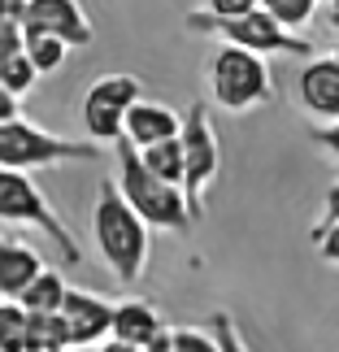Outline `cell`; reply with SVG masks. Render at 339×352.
Masks as SVG:
<instances>
[{
	"label": "cell",
	"instance_id": "obj_1",
	"mask_svg": "<svg viewBox=\"0 0 339 352\" xmlns=\"http://www.w3.org/2000/svg\"><path fill=\"white\" fill-rule=\"evenodd\" d=\"M148 231H153V226H148L140 213H135L131 200L122 196L118 179H105L100 196H96V213H91V235H96L100 261L113 270V278L122 287H131V283L144 274L148 252H153Z\"/></svg>",
	"mask_w": 339,
	"mask_h": 352
},
{
	"label": "cell",
	"instance_id": "obj_2",
	"mask_svg": "<svg viewBox=\"0 0 339 352\" xmlns=\"http://www.w3.org/2000/svg\"><path fill=\"white\" fill-rule=\"evenodd\" d=\"M118 187H122V196L135 205V213H140L148 226H157V231L183 235L187 226H192L183 187H174V183L161 179V174L148 170L140 148H135L131 140H118Z\"/></svg>",
	"mask_w": 339,
	"mask_h": 352
},
{
	"label": "cell",
	"instance_id": "obj_3",
	"mask_svg": "<svg viewBox=\"0 0 339 352\" xmlns=\"http://www.w3.org/2000/svg\"><path fill=\"white\" fill-rule=\"evenodd\" d=\"M187 31H200V35H218L222 44H235V48H248V52H261V57H314L309 44L300 35H292L278 18L256 5L248 13H235V18H213V13L196 9L183 18Z\"/></svg>",
	"mask_w": 339,
	"mask_h": 352
},
{
	"label": "cell",
	"instance_id": "obj_4",
	"mask_svg": "<svg viewBox=\"0 0 339 352\" xmlns=\"http://www.w3.org/2000/svg\"><path fill=\"white\" fill-rule=\"evenodd\" d=\"M209 87H213V100L230 113L256 109V104L278 96V83H274V74H270L265 57L261 52H248V48H235V44H222L213 52Z\"/></svg>",
	"mask_w": 339,
	"mask_h": 352
},
{
	"label": "cell",
	"instance_id": "obj_5",
	"mask_svg": "<svg viewBox=\"0 0 339 352\" xmlns=\"http://www.w3.org/2000/svg\"><path fill=\"white\" fill-rule=\"evenodd\" d=\"M100 144L91 140H65V135H52L44 126L26 118H9L0 122V166L9 170H44V166H65V161H96Z\"/></svg>",
	"mask_w": 339,
	"mask_h": 352
},
{
	"label": "cell",
	"instance_id": "obj_6",
	"mask_svg": "<svg viewBox=\"0 0 339 352\" xmlns=\"http://www.w3.org/2000/svg\"><path fill=\"white\" fill-rule=\"evenodd\" d=\"M0 222L35 226V231H44V235L65 252V261H70V265L83 261V252H78V243H74V235H70V226L57 218V209L48 205V196L35 187V179H31L26 170H9V166H0Z\"/></svg>",
	"mask_w": 339,
	"mask_h": 352
},
{
	"label": "cell",
	"instance_id": "obj_7",
	"mask_svg": "<svg viewBox=\"0 0 339 352\" xmlns=\"http://www.w3.org/2000/svg\"><path fill=\"white\" fill-rule=\"evenodd\" d=\"M218 166H222L218 131H213V122H209L205 100H192V109L183 113V196H187L192 222L205 218L209 183L218 179Z\"/></svg>",
	"mask_w": 339,
	"mask_h": 352
},
{
	"label": "cell",
	"instance_id": "obj_8",
	"mask_svg": "<svg viewBox=\"0 0 339 352\" xmlns=\"http://www.w3.org/2000/svg\"><path fill=\"white\" fill-rule=\"evenodd\" d=\"M22 31L61 35L70 48H87L91 35H96L78 0H26L22 5Z\"/></svg>",
	"mask_w": 339,
	"mask_h": 352
},
{
	"label": "cell",
	"instance_id": "obj_9",
	"mask_svg": "<svg viewBox=\"0 0 339 352\" xmlns=\"http://www.w3.org/2000/svg\"><path fill=\"white\" fill-rule=\"evenodd\" d=\"M61 322H65V340H70V348L100 344V340H109V327H113V305H109V300H100V296H91V292L65 287V300H61Z\"/></svg>",
	"mask_w": 339,
	"mask_h": 352
},
{
	"label": "cell",
	"instance_id": "obj_10",
	"mask_svg": "<svg viewBox=\"0 0 339 352\" xmlns=\"http://www.w3.org/2000/svg\"><path fill=\"white\" fill-rule=\"evenodd\" d=\"M305 113H314L322 122L339 118V57H309L300 78H296Z\"/></svg>",
	"mask_w": 339,
	"mask_h": 352
},
{
	"label": "cell",
	"instance_id": "obj_11",
	"mask_svg": "<svg viewBox=\"0 0 339 352\" xmlns=\"http://www.w3.org/2000/svg\"><path fill=\"white\" fill-rule=\"evenodd\" d=\"M183 131V118L170 109V104H161V100H135L131 109H127V122H122V140H131L135 148H148V144H157V140H170V135H179Z\"/></svg>",
	"mask_w": 339,
	"mask_h": 352
},
{
	"label": "cell",
	"instance_id": "obj_12",
	"mask_svg": "<svg viewBox=\"0 0 339 352\" xmlns=\"http://www.w3.org/2000/svg\"><path fill=\"white\" fill-rule=\"evenodd\" d=\"M39 270H44V261H39V252L31 243L0 235V300H18Z\"/></svg>",
	"mask_w": 339,
	"mask_h": 352
},
{
	"label": "cell",
	"instance_id": "obj_13",
	"mask_svg": "<svg viewBox=\"0 0 339 352\" xmlns=\"http://www.w3.org/2000/svg\"><path fill=\"white\" fill-rule=\"evenodd\" d=\"M161 327H166V322H161V314H157V305H153V300L127 296V300H118V305H113V327H109L113 340H127V344H140V348H144Z\"/></svg>",
	"mask_w": 339,
	"mask_h": 352
},
{
	"label": "cell",
	"instance_id": "obj_14",
	"mask_svg": "<svg viewBox=\"0 0 339 352\" xmlns=\"http://www.w3.org/2000/svg\"><path fill=\"white\" fill-rule=\"evenodd\" d=\"M61 300H65V278L57 270H39V274L26 283V292L18 296V305L26 314H61Z\"/></svg>",
	"mask_w": 339,
	"mask_h": 352
},
{
	"label": "cell",
	"instance_id": "obj_15",
	"mask_svg": "<svg viewBox=\"0 0 339 352\" xmlns=\"http://www.w3.org/2000/svg\"><path fill=\"white\" fill-rule=\"evenodd\" d=\"M140 157L153 174H161V179L174 183V187H183V131L170 135V140H157V144L140 148Z\"/></svg>",
	"mask_w": 339,
	"mask_h": 352
},
{
	"label": "cell",
	"instance_id": "obj_16",
	"mask_svg": "<svg viewBox=\"0 0 339 352\" xmlns=\"http://www.w3.org/2000/svg\"><path fill=\"white\" fill-rule=\"evenodd\" d=\"M26 57H31V65L39 74H57L61 61L70 57V44H65L61 35H48V31H26Z\"/></svg>",
	"mask_w": 339,
	"mask_h": 352
},
{
	"label": "cell",
	"instance_id": "obj_17",
	"mask_svg": "<svg viewBox=\"0 0 339 352\" xmlns=\"http://www.w3.org/2000/svg\"><path fill=\"white\" fill-rule=\"evenodd\" d=\"M0 83H5L13 96H26L35 83H39V70L31 65V57H26V48H13V52H0Z\"/></svg>",
	"mask_w": 339,
	"mask_h": 352
},
{
	"label": "cell",
	"instance_id": "obj_18",
	"mask_svg": "<svg viewBox=\"0 0 339 352\" xmlns=\"http://www.w3.org/2000/svg\"><path fill=\"white\" fill-rule=\"evenodd\" d=\"M26 348H70L61 314H26Z\"/></svg>",
	"mask_w": 339,
	"mask_h": 352
},
{
	"label": "cell",
	"instance_id": "obj_19",
	"mask_svg": "<svg viewBox=\"0 0 339 352\" xmlns=\"http://www.w3.org/2000/svg\"><path fill=\"white\" fill-rule=\"evenodd\" d=\"M26 309L18 300H0V352H26Z\"/></svg>",
	"mask_w": 339,
	"mask_h": 352
},
{
	"label": "cell",
	"instance_id": "obj_20",
	"mask_svg": "<svg viewBox=\"0 0 339 352\" xmlns=\"http://www.w3.org/2000/svg\"><path fill=\"white\" fill-rule=\"evenodd\" d=\"M261 9L270 13V18H278L287 31H300V26L314 22L318 0H261Z\"/></svg>",
	"mask_w": 339,
	"mask_h": 352
},
{
	"label": "cell",
	"instance_id": "obj_21",
	"mask_svg": "<svg viewBox=\"0 0 339 352\" xmlns=\"http://www.w3.org/2000/svg\"><path fill=\"white\" fill-rule=\"evenodd\" d=\"M170 352H222L218 340H213V331L205 327H174L170 331Z\"/></svg>",
	"mask_w": 339,
	"mask_h": 352
},
{
	"label": "cell",
	"instance_id": "obj_22",
	"mask_svg": "<svg viewBox=\"0 0 339 352\" xmlns=\"http://www.w3.org/2000/svg\"><path fill=\"white\" fill-rule=\"evenodd\" d=\"M209 331H213V340H218L222 352H252L248 344H243V335H239V327H235V318H230V314H213Z\"/></svg>",
	"mask_w": 339,
	"mask_h": 352
},
{
	"label": "cell",
	"instance_id": "obj_23",
	"mask_svg": "<svg viewBox=\"0 0 339 352\" xmlns=\"http://www.w3.org/2000/svg\"><path fill=\"white\" fill-rule=\"evenodd\" d=\"M314 239H318V252L327 256L331 265H339V222H327V226H318V231H314Z\"/></svg>",
	"mask_w": 339,
	"mask_h": 352
},
{
	"label": "cell",
	"instance_id": "obj_24",
	"mask_svg": "<svg viewBox=\"0 0 339 352\" xmlns=\"http://www.w3.org/2000/svg\"><path fill=\"white\" fill-rule=\"evenodd\" d=\"M261 0H205V13H213V18H235V13H248Z\"/></svg>",
	"mask_w": 339,
	"mask_h": 352
},
{
	"label": "cell",
	"instance_id": "obj_25",
	"mask_svg": "<svg viewBox=\"0 0 339 352\" xmlns=\"http://www.w3.org/2000/svg\"><path fill=\"white\" fill-rule=\"evenodd\" d=\"M314 140H318V144H322V148H327V153L339 161V118H335V122H322Z\"/></svg>",
	"mask_w": 339,
	"mask_h": 352
},
{
	"label": "cell",
	"instance_id": "obj_26",
	"mask_svg": "<svg viewBox=\"0 0 339 352\" xmlns=\"http://www.w3.org/2000/svg\"><path fill=\"white\" fill-rule=\"evenodd\" d=\"M9 118H22V104L5 83H0V122H9Z\"/></svg>",
	"mask_w": 339,
	"mask_h": 352
},
{
	"label": "cell",
	"instance_id": "obj_27",
	"mask_svg": "<svg viewBox=\"0 0 339 352\" xmlns=\"http://www.w3.org/2000/svg\"><path fill=\"white\" fill-rule=\"evenodd\" d=\"M144 352H170V327H161V331L153 335V340L144 344Z\"/></svg>",
	"mask_w": 339,
	"mask_h": 352
},
{
	"label": "cell",
	"instance_id": "obj_28",
	"mask_svg": "<svg viewBox=\"0 0 339 352\" xmlns=\"http://www.w3.org/2000/svg\"><path fill=\"white\" fill-rule=\"evenodd\" d=\"M327 222H339V183L327 192V218H322V226H327Z\"/></svg>",
	"mask_w": 339,
	"mask_h": 352
},
{
	"label": "cell",
	"instance_id": "obj_29",
	"mask_svg": "<svg viewBox=\"0 0 339 352\" xmlns=\"http://www.w3.org/2000/svg\"><path fill=\"white\" fill-rule=\"evenodd\" d=\"M100 352H144L140 344H127V340H113V335H109V340H100Z\"/></svg>",
	"mask_w": 339,
	"mask_h": 352
},
{
	"label": "cell",
	"instance_id": "obj_30",
	"mask_svg": "<svg viewBox=\"0 0 339 352\" xmlns=\"http://www.w3.org/2000/svg\"><path fill=\"white\" fill-rule=\"evenodd\" d=\"M327 5H331V26L339 31V0H327Z\"/></svg>",
	"mask_w": 339,
	"mask_h": 352
},
{
	"label": "cell",
	"instance_id": "obj_31",
	"mask_svg": "<svg viewBox=\"0 0 339 352\" xmlns=\"http://www.w3.org/2000/svg\"><path fill=\"white\" fill-rule=\"evenodd\" d=\"M26 352H70V348H26Z\"/></svg>",
	"mask_w": 339,
	"mask_h": 352
},
{
	"label": "cell",
	"instance_id": "obj_32",
	"mask_svg": "<svg viewBox=\"0 0 339 352\" xmlns=\"http://www.w3.org/2000/svg\"><path fill=\"white\" fill-rule=\"evenodd\" d=\"M70 352H100V348H96V344H87V348H70Z\"/></svg>",
	"mask_w": 339,
	"mask_h": 352
},
{
	"label": "cell",
	"instance_id": "obj_33",
	"mask_svg": "<svg viewBox=\"0 0 339 352\" xmlns=\"http://www.w3.org/2000/svg\"><path fill=\"white\" fill-rule=\"evenodd\" d=\"M335 57H339V48H335Z\"/></svg>",
	"mask_w": 339,
	"mask_h": 352
}]
</instances>
